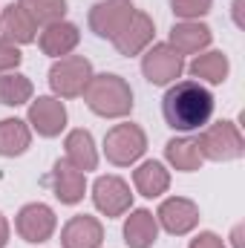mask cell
<instances>
[{
	"label": "cell",
	"mask_w": 245,
	"mask_h": 248,
	"mask_svg": "<svg viewBox=\"0 0 245 248\" xmlns=\"http://www.w3.org/2000/svg\"><path fill=\"white\" fill-rule=\"evenodd\" d=\"M162 113L173 130H199L214 116V95L199 81H176L162 98Z\"/></svg>",
	"instance_id": "obj_1"
},
{
	"label": "cell",
	"mask_w": 245,
	"mask_h": 248,
	"mask_svg": "<svg viewBox=\"0 0 245 248\" xmlns=\"http://www.w3.org/2000/svg\"><path fill=\"white\" fill-rule=\"evenodd\" d=\"M81 95L87 107L104 119H122L133 110V90L122 75H110V72L92 75Z\"/></svg>",
	"instance_id": "obj_2"
},
{
	"label": "cell",
	"mask_w": 245,
	"mask_h": 248,
	"mask_svg": "<svg viewBox=\"0 0 245 248\" xmlns=\"http://www.w3.org/2000/svg\"><path fill=\"white\" fill-rule=\"evenodd\" d=\"M202 156L205 159H214V162H231V159H240L245 150L243 133L234 122H219L205 127L202 139L196 141Z\"/></svg>",
	"instance_id": "obj_3"
},
{
	"label": "cell",
	"mask_w": 245,
	"mask_h": 248,
	"mask_svg": "<svg viewBox=\"0 0 245 248\" xmlns=\"http://www.w3.org/2000/svg\"><path fill=\"white\" fill-rule=\"evenodd\" d=\"M92 78V63L84 55H63L49 69V87L61 98H75L84 93V87Z\"/></svg>",
	"instance_id": "obj_4"
},
{
	"label": "cell",
	"mask_w": 245,
	"mask_h": 248,
	"mask_svg": "<svg viewBox=\"0 0 245 248\" xmlns=\"http://www.w3.org/2000/svg\"><path fill=\"white\" fill-rule=\"evenodd\" d=\"M147 150V136L138 124H116L107 136H104V153L113 165H133L141 153Z\"/></svg>",
	"instance_id": "obj_5"
},
{
	"label": "cell",
	"mask_w": 245,
	"mask_h": 248,
	"mask_svg": "<svg viewBox=\"0 0 245 248\" xmlns=\"http://www.w3.org/2000/svg\"><path fill=\"white\" fill-rule=\"evenodd\" d=\"M184 69V61L176 49H170L168 44H156L153 49H147V55L141 58V72L150 84L156 87H165V84H173Z\"/></svg>",
	"instance_id": "obj_6"
},
{
	"label": "cell",
	"mask_w": 245,
	"mask_h": 248,
	"mask_svg": "<svg viewBox=\"0 0 245 248\" xmlns=\"http://www.w3.org/2000/svg\"><path fill=\"white\" fill-rule=\"evenodd\" d=\"M133 3L130 0H101L92 6L90 12V29L98 35V38H107L113 41L119 32L124 29V23L133 17Z\"/></svg>",
	"instance_id": "obj_7"
},
{
	"label": "cell",
	"mask_w": 245,
	"mask_h": 248,
	"mask_svg": "<svg viewBox=\"0 0 245 248\" xmlns=\"http://www.w3.org/2000/svg\"><path fill=\"white\" fill-rule=\"evenodd\" d=\"M15 228L26 243H46L52 237V231H55V214L44 202L23 205L17 219H15Z\"/></svg>",
	"instance_id": "obj_8"
},
{
	"label": "cell",
	"mask_w": 245,
	"mask_h": 248,
	"mask_svg": "<svg viewBox=\"0 0 245 248\" xmlns=\"http://www.w3.org/2000/svg\"><path fill=\"white\" fill-rule=\"evenodd\" d=\"M92 202L101 214L122 217L133 205V193H130V185L119 176H98L92 185Z\"/></svg>",
	"instance_id": "obj_9"
},
{
	"label": "cell",
	"mask_w": 245,
	"mask_h": 248,
	"mask_svg": "<svg viewBox=\"0 0 245 248\" xmlns=\"http://www.w3.org/2000/svg\"><path fill=\"white\" fill-rule=\"evenodd\" d=\"M156 222H162V228H165L168 234L182 237V234H187V231L196 228V222H199V208H196V202H190V199H184V196L165 199V202L159 205Z\"/></svg>",
	"instance_id": "obj_10"
},
{
	"label": "cell",
	"mask_w": 245,
	"mask_h": 248,
	"mask_svg": "<svg viewBox=\"0 0 245 248\" xmlns=\"http://www.w3.org/2000/svg\"><path fill=\"white\" fill-rule=\"evenodd\" d=\"M0 32L9 44H32L35 41V32H38V23L35 17L26 12L23 3H9L0 15Z\"/></svg>",
	"instance_id": "obj_11"
},
{
	"label": "cell",
	"mask_w": 245,
	"mask_h": 248,
	"mask_svg": "<svg viewBox=\"0 0 245 248\" xmlns=\"http://www.w3.org/2000/svg\"><path fill=\"white\" fill-rule=\"evenodd\" d=\"M29 124L41 136H46V139L58 136L63 127H66V107H63V101L49 98V95L32 101V107H29Z\"/></svg>",
	"instance_id": "obj_12"
},
{
	"label": "cell",
	"mask_w": 245,
	"mask_h": 248,
	"mask_svg": "<svg viewBox=\"0 0 245 248\" xmlns=\"http://www.w3.org/2000/svg\"><path fill=\"white\" fill-rule=\"evenodd\" d=\"M101 243H104V228L95 217H87V214L72 217L61 231L63 248H98Z\"/></svg>",
	"instance_id": "obj_13"
},
{
	"label": "cell",
	"mask_w": 245,
	"mask_h": 248,
	"mask_svg": "<svg viewBox=\"0 0 245 248\" xmlns=\"http://www.w3.org/2000/svg\"><path fill=\"white\" fill-rule=\"evenodd\" d=\"M153 20L144 15V12H133V17L124 23V29L113 38V44H116V49L122 52V55H138L150 41H153Z\"/></svg>",
	"instance_id": "obj_14"
},
{
	"label": "cell",
	"mask_w": 245,
	"mask_h": 248,
	"mask_svg": "<svg viewBox=\"0 0 245 248\" xmlns=\"http://www.w3.org/2000/svg\"><path fill=\"white\" fill-rule=\"evenodd\" d=\"M49 182H52V190H55V196L61 199L63 205H75V202L84 199L87 179H84V173H81L78 168H72L66 159H58V162H55Z\"/></svg>",
	"instance_id": "obj_15"
},
{
	"label": "cell",
	"mask_w": 245,
	"mask_h": 248,
	"mask_svg": "<svg viewBox=\"0 0 245 248\" xmlns=\"http://www.w3.org/2000/svg\"><path fill=\"white\" fill-rule=\"evenodd\" d=\"M211 29L199 20H184V23H176L170 29V49H176L179 55H196L199 49H205L211 44Z\"/></svg>",
	"instance_id": "obj_16"
},
{
	"label": "cell",
	"mask_w": 245,
	"mask_h": 248,
	"mask_svg": "<svg viewBox=\"0 0 245 248\" xmlns=\"http://www.w3.org/2000/svg\"><path fill=\"white\" fill-rule=\"evenodd\" d=\"M81 41V32L75 23H66V20H58V23H49L44 32H41V49L52 58H63L69 55Z\"/></svg>",
	"instance_id": "obj_17"
},
{
	"label": "cell",
	"mask_w": 245,
	"mask_h": 248,
	"mask_svg": "<svg viewBox=\"0 0 245 248\" xmlns=\"http://www.w3.org/2000/svg\"><path fill=\"white\" fill-rule=\"evenodd\" d=\"M63 147H66V162H69L72 168H78L81 173L95 170V165H98V153H95V144H92L90 130H72V133L66 136Z\"/></svg>",
	"instance_id": "obj_18"
},
{
	"label": "cell",
	"mask_w": 245,
	"mask_h": 248,
	"mask_svg": "<svg viewBox=\"0 0 245 248\" xmlns=\"http://www.w3.org/2000/svg\"><path fill=\"white\" fill-rule=\"evenodd\" d=\"M159 237V222L150 211H133L124 222V243L130 248H150Z\"/></svg>",
	"instance_id": "obj_19"
},
{
	"label": "cell",
	"mask_w": 245,
	"mask_h": 248,
	"mask_svg": "<svg viewBox=\"0 0 245 248\" xmlns=\"http://www.w3.org/2000/svg\"><path fill=\"white\" fill-rule=\"evenodd\" d=\"M133 185L141 196L153 199V196H162L168 187H170V173L165 170L162 162H144L138 165V170L133 173Z\"/></svg>",
	"instance_id": "obj_20"
},
{
	"label": "cell",
	"mask_w": 245,
	"mask_h": 248,
	"mask_svg": "<svg viewBox=\"0 0 245 248\" xmlns=\"http://www.w3.org/2000/svg\"><path fill=\"white\" fill-rule=\"evenodd\" d=\"M165 156H168V162H170L176 170H184V173L199 170V165L205 162V156H202L196 139H170L168 147H165Z\"/></svg>",
	"instance_id": "obj_21"
},
{
	"label": "cell",
	"mask_w": 245,
	"mask_h": 248,
	"mask_svg": "<svg viewBox=\"0 0 245 248\" xmlns=\"http://www.w3.org/2000/svg\"><path fill=\"white\" fill-rule=\"evenodd\" d=\"M32 141V130L20 119L0 122V156H20Z\"/></svg>",
	"instance_id": "obj_22"
},
{
	"label": "cell",
	"mask_w": 245,
	"mask_h": 248,
	"mask_svg": "<svg viewBox=\"0 0 245 248\" xmlns=\"http://www.w3.org/2000/svg\"><path fill=\"white\" fill-rule=\"evenodd\" d=\"M32 98V81L20 72H3L0 75V104L20 107Z\"/></svg>",
	"instance_id": "obj_23"
},
{
	"label": "cell",
	"mask_w": 245,
	"mask_h": 248,
	"mask_svg": "<svg viewBox=\"0 0 245 248\" xmlns=\"http://www.w3.org/2000/svg\"><path fill=\"white\" fill-rule=\"evenodd\" d=\"M190 75L205 78L211 84H222L228 78V58L222 52H205L190 61Z\"/></svg>",
	"instance_id": "obj_24"
},
{
	"label": "cell",
	"mask_w": 245,
	"mask_h": 248,
	"mask_svg": "<svg viewBox=\"0 0 245 248\" xmlns=\"http://www.w3.org/2000/svg\"><path fill=\"white\" fill-rule=\"evenodd\" d=\"M20 3L35 17V23H44V26L58 23L66 15V0H20Z\"/></svg>",
	"instance_id": "obj_25"
},
{
	"label": "cell",
	"mask_w": 245,
	"mask_h": 248,
	"mask_svg": "<svg viewBox=\"0 0 245 248\" xmlns=\"http://www.w3.org/2000/svg\"><path fill=\"white\" fill-rule=\"evenodd\" d=\"M211 3H214V0H170L173 12H176L179 17H184V20H193V17L208 15V12H211Z\"/></svg>",
	"instance_id": "obj_26"
},
{
	"label": "cell",
	"mask_w": 245,
	"mask_h": 248,
	"mask_svg": "<svg viewBox=\"0 0 245 248\" xmlns=\"http://www.w3.org/2000/svg\"><path fill=\"white\" fill-rule=\"evenodd\" d=\"M20 49L15 46V44H9L6 38H0V75L3 72H9V69H15L17 63H20Z\"/></svg>",
	"instance_id": "obj_27"
},
{
	"label": "cell",
	"mask_w": 245,
	"mask_h": 248,
	"mask_svg": "<svg viewBox=\"0 0 245 248\" xmlns=\"http://www.w3.org/2000/svg\"><path fill=\"white\" fill-rule=\"evenodd\" d=\"M190 248H225V243H222L216 234L205 231V234H199L196 240H190Z\"/></svg>",
	"instance_id": "obj_28"
},
{
	"label": "cell",
	"mask_w": 245,
	"mask_h": 248,
	"mask_svg": "<svg viewBox=\"0 0 245 248\" xmlns=\"http://www.w3.org/2000/svg\"><path fill=\"white\" fill-rule=\"evenodd\" d=\"M9 243V222H6V217L0 214V248Z\"/></svg>",
	"instance_id": "obj_29"
}]
</instances>
